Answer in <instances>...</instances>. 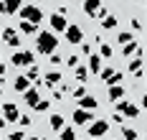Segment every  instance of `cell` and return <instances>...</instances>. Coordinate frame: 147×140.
I'll use <instances>...</instances> for the list:
<instances>
[{
	"instance_id": "6da1fadb",
	"label": "cell",
	"mask_w": 147,
	"mask_h": 140,
	"mask_svg": "<svg viewBox=\"0 0 147 140\" xmlns=\"http://www.w3.org/2000/svg\"><path fill=\"white\" fill-rule=\"evenodd\" d=\"M36 48H38V54H46V56L56 54V48H59V38H56V33L41 31V33H38V38H36Z\"/></svg>"
},
{
	"instance_id": "7a4b0ae2",
	"label": "cell",
	"mask_w": 147,
	"mask_h": 140,
	"mask_svg": "<svg viewBox=\"0 0 147 140\" xmlns=\"http://www.w3.org/2000/svg\"><path fill=\"white\" fill-rule=\"evenodd\" d=\"M18 13H20V18H23L26 23H33V26H38L41 18H43V10H41L38 5H33V3H23V8H20Z\"/></svg>"
},
{
	"instance_id": "3957f363",
	"label": "cell",
	"mask_w": 147,
	"mask_h": 140,
	"mask_svg": "<svg viewBox=\"0 0 147 140\" xmlns=\"http://www.w3.org/2000/svg\"><path fill=\"white\" fill-rule=\"evenodd\" d=\"M84 13L91 18H107L109 13H107V8H104L102 3H96V0H86L84 3Z\"/></svg>"
},
{
	"instance_id": "277c9868",
	"label": "cell",
	"mask_w": 147,
	"mask_h": 140,
	"mask_svg": "<svg viewBox=\"0 0 147 140\" xmlns=\"http://www.w3.org/2000/svg\"><path fill=\"white\" fill-rule=\"evenodd\" d=\"M5 122H18V117H20V112H18V105L15 102H5L3 105V115H0Z\"/></svg>"
},
{
	"instance_id": "5b68a950",
	"label": "cell",
	"mask_w": 147,
	"mask_h": 140,
	"mask_svg": "<svg viewBox=\"0 0 147 140\" xmlns=\"http://www.w3.org/2000/svg\"><path fill=\"white\" fill-rule=\"evenodd\" d=\"M114 109H119L122 117H137V115H140V107H137L134 102H117Z\"/></svg>"
},
{
	"instance_id": "8992f818",
	"label": "cell",
	"mask_w": 147,
	"mask_h": 140,
	"mask_svg": "<svg viewBox=\"0 0 147 140\" xmlns=\"http://www.w3.org/2000/svg\"><path fill=\"white\" fill-rule=\"evenodd\" d=\"M66 38H69V43H81V41H84V31H81V26H79V23L66 26Z\"/></svg>"
},
{
	"instance_id": "52a82bcc",
	"label": "cell",
	"mask_w": 147,
	"mask_h": 140,
	"mask_svg": "<svg viewBox=\"0 0 147 140\" xmlns=\"http://www.w3.org/2000/svg\"><path fill=\"white\" fill-rule=\"evenodd\" d=\"M13 66H33V51H15Z\"/></svg>"
},
{
	"instance_id": "ba28073f",
	"label": "cell",
	"mask_w": 147,
	"mask_h": 140,
	"mask_svg": "<svg viewBox=\"0 0 147 140\" xmlns=\"http://www.w3.org/2000/svg\"><path fill=\"white\" fill-rule=\"evenodd\" d=\"M107 130H109V122L107 120H96V122H91V127H89V135H91V140H96V138H102Z\"/></svg>"
},
{
	"instance_id": "9c48e42d",
	"label": "cell",
	"mask_w": 147,
	"mask_h": 140,
	"mask_svg": "<svg viewBox=\"0 0 147 140\" xmlns=\"http://www.w3.org/2000/svg\"><path fill=\"white\" fill-rule=\"evenodd\" d=\"M3 41H5L8 46H13V48L20 46V36L15 33V28H3Z\"/></svg>"
},
{
	"instance_id": "30bf717a",
	"label": "cell",
	"mask_w": 147,
	"mask_h": 140,
	"mask_svg": "<svg viewBox=\"0 0 147 140\" xmlns=\"http://www.w3.org/2000/svg\"><path fill=\"white\" fill-rule=\"evenodd\" d=\"M23 8V3H18V0H3L0 3V13H5V16H10L15 10H20Z\"/></svg>"
},
{
	"instance_id": "8fae6325",
	"label": "cell",
	"mask_w": 147,
	"mask_h": 140,
	"mask_svg": "<svg viewBox=\"0 0 147 140\" xmlns=\"http://www.w3.org/2000/svg\"><path fill=\"white\" fill-rule=\"evenodd\" d=\"M66 26H69V23H66V18H63V16H59V13H53V16H51V28H53L51 33L66 31Z\"/></svg>"
},
{
	"instance_id": "7c38bea8",
	"label": "cell",
	"mask_w": 147,
	"mask_h": 140,
	"mask_svg": "<svg viewBox=\"0 0 147 140\" xmlns=\"http://www.w3.org/2000/svg\"><path fill=\"white\" fill-rule=\"evenodd\" d=\"M79 107H81V109H86V112H91V109H96V107H99V102H96V97L86 94V97H81V99H79Z\"/></svg>"
},
{
	"instance_id": "4fadbf2b",
	"label": "cell",
	"mask_w": 147,
	"mask_h": 140,
	"mask_svg": "<svg viewBox=\"0 0 147 140\" xmlns=\"http://www.w3.org/2000/svg\"><path fill=\"white\" fill-rule=\"evenodd\" d=\"M91 117H94V112H86V109H74V122H76V125H86Z\"/></svg>"
},
{
	"instance_id": "5bb4252c",
	"label": "cell",
	"mask_w": 147,
	"mask_h": 140,
	"mask_svg": "<svg viewBox=\"0 0 147 140\" xmlns=\"http://www.w3.org/2000/svg\"><path fill=\"white\" fill-rule=\"evenodd\" d=\"M23 97H26V105H28V107H36V105L41 102L38 89H26V92H23Z\"/></svg>"
},
{
	"instance_id": "9a60e30c",
	"label": "cell",
	"mask_w": 147,
	"mask_h": 140,
	"mask_svg": "<svg viewBox=\"0 0 147 140\" xmlns=\"http://www.w3.org/2000/svg\"><path fill=\"white\" fill-rule=\"evenodd\" d=\"M107 97H109L114 105L122 102V97H124V87H119V84H117V87H109V89H107Z\"/></svg>"
},
{
	"instance_id": "2e32d148",
	"label": "cell",
	"mask_w": 147,
	"mask_h": 140,
	"mask_svg": "<svg viewBox=\"0 0 147 140\" xmlns=\"http://www.w3.org/2000/svg\"><path fill=\"white\" fill-rule=\"evenodd\" d=\"M86 71H91V74H99V71H102V59H99L96 54H91V56H89V66H86Z\"/></svg>"
},
{
	"instance_id": "e0dca14e",
	"label": "cell",
	"mask_w": 147,
	"mask_h": 140,
	"mask_svg": "<svg viewBox=\"0 0 147 140\" xmlns=\"http://www.w3.org/2000/svg\"><path fill=\"white\" fill-rule=\"evenodd\" d=\"M142 66H145V61H142V56H137L134 61H129V71H132L134 77H142Z\"/></svg>"
},
{
	"instance_id": "ac0fdd59",
	"label": "cell",
	"mask_w": 147,
	"mask_h": 140,
	"mask_svg": "<svg viewBox=\"0 0 147 140\" xmlns=\"http://www.w3.org/2000/svg\"><path fill=\"white\" fill-rule=\"evenodd\" d=\"M13 89H15V92H26V89H30V82L26 77H18L13 82Z\"/></svg>"
},
{
	"instance_id": "d6986e66",
	"label": "cell",
	"mask_w": 147,
	"mask_h": 140,
	"mask_svg": "<svg viewBox=\"0 0 147 140\" xmlns=\"http://www.w3.org/2000/svg\"><path fill=\"white\" fill-rule=\"evenodd\" d=\"M59 82H61L59 71H48V74H46V87H53V84H59Z\"/></svg>"
},
{
	"instance_id": "ffe728a7",
	"label": "cell",
	"mask_w": 147,
	"mask_h": 140,
	"mask_svg": "<svg viewBox=\"0 0 147 140\" xmlns=\"http://www.w3.org/2000/svg\"><path fill=\"white\" fill-rule=\"evenodd\" d=\"M48 125H51L53 130H63V117H61V115H51Z\"/></svg>"
},
{
	"instance_id": "44dd1931",
	"label": "cell",
	"mask_w": 147,
	"mask_h": 140,
	"mask_svg": "<svg viewBox=\"0 0 147 140\" xmlns=\"http://www.w3.org/2000/svg\"><path fill=\"white\" fill-rule=\"evenodd\" d=\"M117 26H119L117 16H107V18H104V28H107V31H114Z\"/></svg>"
},
{
	"instance_id": "7402d4cb",
	"label": "cell",
	"mask_w": 147,
	"mask_h": 140,
	"mask_svg": "<svg viewBox=\"0 0 147 140\" xmlns=\"http://www.w3.org/2000/svg\"><path fill=\"white\" fill-rule=\"evenodd\" d=\"M74 74H76V79H79V82H81V87H84V82H86V77H89L86 66H76V69H74Z\"/></svg>"
},
{
	"instance_id": "603a6c76",
	"label": "cell",
	"mask_w": 147,
	"mask_h": 140,
	"mask_svg": "<svg viewBox=\"0 0 147 140\" xmlns=\"http://www.w3.org/2000/svg\"><path fill=\"white\" fill-rule=\"evenodd\" d=\"M18 28H20V33H26V36H33V33H36V26H33V23H26V20H20Z\"/></svg>"
},
{
	"instance_id": "cb8c5ba5",
	"label": "cell",
	"mask_w": 147,
	"mask_h": 140,
	"mask_svg": "<svg viewBox=\"0 0 147 140\" xmlns=\"http://www.w3.org/2000/svg\"><path fill=\"white\" fill-rule=\"evenodd\" d=\"M122 140H137V130H132V127H122Z\"/></svg>"
},
{
	"instance_id": "d4e9b609",
	"label": "cell",
	"mask_w": 147,
	"mask_h": 140,
	"mask_svg": "<svg viewBox=\"0 0 147 140\" xmlns=\"http://www.w3.org/2000/svg\"><path fill=\"white\" fill-rule=\"evenodd\" d=\"M134 51H137V54H140V46H137V43H134V41H129V43H127V46L122 48V54H124V56H132Z\"/></svg>"
},
{
	"instance_id": "484cf974",
	"label": "cell",
	"mask_w": 147,
	"mask_h": 140,
	"mask_svg": "<svg viewBox=\"0 0 147 140\" xmlns=\"http://www.w3.org/2000/svg\"><path fill=\"white\" fill-rule=\"evenodd\" d=\"M26 79H28V82H36V79H38V66H36V64H33L30 69H26Z\"/></svg>"
},
{
	"instance_id": "4316f807",
	"label": "cell",
	"mask_w": 147,
	"mask_h": 140,
	"mask_svg": "<svg viewBox=\"0 0 147 140\" xmlns=\"http://www.w3.org/2000/svg\"><path fill=\"white\" fill-rule=\"evenodd\" d=\"M61 140H76L74 127H63V130H61Z\"/></svg>"
},
{
	"instance_id": "83f0119b",
	"label": "cell",
	"mask_w": 147,
	"mask_h": 140,
	"mask_svg": "<svg viewBox=\"0 0 147 140\" xmlns=\"http://www.w3.org/2000/svg\"><path fill=\"white\" fill-rule=\"evenodd\" d=\"M96 56H99V59H109V56H112V46H109V43H102V51H99V54H96Z\"/></svg>"
},
{
	"instance_id": "f1b7e54d",
	"label": "cell",
	"mask_w": 147,
	"mask_h": 140,
	"mask_svg": "<svg viewBox=\"0 0 147 140\" xmlns=\"http://www.w3.org/2000/svg\"><path fill=\"white\" fill-rule=\"evenodd\" d=\"M117 41H119V43H124V46H127V43H129V41H132V33H129V31L119 33V36H117Z\"/></svg>"
},
{
	"instance_id": "f546056e",
	"label": "cell",
	"mask_w": 147,
	"mask_h": 140,
	"mask_svg": "<svg viewBox=\"0 0 147 140\" xmlns=\"http://www.w3.org/2000/svg\"><path fill=\"white\" fill-rule=\"evenodd\" d=\"M99 74H102V79H104V82H109V79H112V74H114V69H112V66H107V69H102Z\"/></svg>"
},
{
	"instance_id": "4dcf8cb0",
	"label": "cell",
	"mask_w": 147,
	"mask_h": 140,
	"mask_svg": "<svg viewBox=\"0 0 147 140\" xmlns=\"http://www.w3.org/2000/svg\"><path fill=\"white\" fill-rule=\"evenodd\" d=\"M71 92H74L76 99H81V97H86V87H76V89H71Z\"/></svg>"
},
{
	"instance_id": "1f68e13d",
	"label": "cell",
	"mask_w": 147,
	"mask_h": 140,
	"mask_svg": "<svg viewBox=\"0 0 147 140\" xmlns=\"http://www.w3.org/2000/svg\"><path fill=\"white\" fill-rule=\"evenodd\" d=\"M66 64H69L71 69H76V66H79V56H76V54H71V56L66 59Z\"/></svg>"
},
{
	"instance_id": "d6a6232c",
	"label": "cell",
	"mask_w": 147,
	"mask_h": 140,
	"mask_svg": "<svg viewBox=\"0 0 147 140\" xmlns=\"http://www.w3.org/2000/svg\"><path fill=\"white\" fill-rule=\"evenodd\" d=\"M33 109H36V112H46V109H48V102H46V99H41V102H38Z\"/></svg>"
},
{
	"instance_id": "836d02e7",
	"label": "cell",
	"mask_w": 147,
	"mask_h": 140,
	"mask_svg": "<svg viewBox=\"0 0 147 140\" xmlns=\"http://www.w3.org/2000/svg\"><path fill=\"white\" fill-rule=\"evenodd\" d=\"M129 26H132L134 31H140V28H142V20H140V18H132V20H129Z\"/></svg>"
},
{
	"instance_id": "e575fe53",
	"label": "cell",
	"mask_w": 147,
	"mask_h": 140,
	"mask_svg": "<svg viewBox=\"0 0 147 140\" xmlns=\"http://www.w3.org/2000/svg\"><path fill=\"white\" fill-rule=\"evenodd\" d=\"M10 140H26V135L20 130H15V133H10Z\"/></svg>"
},
{
	"instance_id": "d590c367",
	"label": "cell",
	"mask_w": 147,
	"mask_h": 140,
	"mask_svg": "<svg viewBox=\"0 0 147 140\" xmlns=\"http://www.w3.org/2000/svg\"><path fill=\"white\" fill-rule=\"evenodd\" d=\"M18 122L23 125V127H28V125H30V117H26V115H20V117H18Z\"/></svg>"
},
{
	"instance_id": "8d00e7d4",
	"label": "cell",
	"mask_w": 147,
	"mask_h": 140,
	"mask_svg": "<svg viewBox=\"0 0 147 140\" xmlns=\"http://www.w3.org/2000/svg\"><path fill=\"white\" fill-rule=\"evenodd\" d=\"M81 51H84V54H86V56H91V54H94V51H91V46H89V43H84V46H81Z\"/></svg>"
},
{
	"instance_id": "74e56055",
	"label": "cell",
	"mask_w": 147,
	"mask_h": 140,
	"mask_svg": "<svg viewBox=\"0 0 147 140\" xmlns=\"http://www.w3.org/2000/svg\"><path fill=\"white\" fill-rule=\"evenodd\" d=\"M51 64H61V56H59V54H51Z\"/></svg>"
},
{
	"instance_id": "f35d334b",
	"label": "cell",
	"mask_w": 147,
	"mask_h": 140,
	"mask_svg": "<svg viewBox=\"0 0 147 140\" xmlns=\"http://www.w3.org/2000/svg\"><path fill=\"white\" fill-rule=\"evenodd\" d=\"M5 71H8V66H3V64H0V77H5Z\"/></svg>"
},
{
	"instance_id": "ab89813d",
	"label": "cell",
	"mask_w": 147,
	"mask_h": 140,
	"mask_svg": "<svg viewBox=\"0 0 147 140\" xmlns=\"http://www.w3.org/2000/svg\"><path fill=\"white\" fill-rule=\"evenodd\" d=\"M0 127H5V120H3V117H0Z\"/></svg>"
},
{
	"instance_id": "60d3db41",
	"label": "cell",
	"mask_w": 147,
	"mask_h": 140,
	"mask_svg": "<svg viewBox=\"0 0 147 140\" xmlns=\"http://www.w3.org/2000/svg\"><path fill=\"white\" fill-rule=\"evenodd\" d=\"M26 140H41V138H26Z\"/></svg>"
},
{
	"instance_id": "b9f144b4",
	"label": "cell",
	"mask_w": 147,
	"mask_h": 140,
	"mask_svg": "<svg viewBox=\"0 0 147 140\" xmlns=\"http://www.w3.org/2000/svg\"><path fill=\"white\" fill-rule=\"evenodd\" d=\"M0 94H3V89H0Z\"/></svg>"
}]
</instances>
